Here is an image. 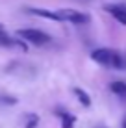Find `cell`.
Instances as JSON below:
<instances>
[{
	"mask_svg": "<svg viewBox=\"0 0 126 128\" xmlns=\"http://www.w3.org/2000/svg\"><path fill=\"white\" fill-rule=\"evenodd\" d=\"M124 128H126V122H124Z\"/></svg>",
	"mask_w": 126,
	"mask_h": 128,
	"instance_id": "30bf717a",
	"label": "cell"
},
{
	"mask_svg": "<svg viewBox=\"0 0 126 128\" xmlns=\"http://www.w3.org/2000/svg\"><path fill=\"white\" fill-rule=\"evenodd\" d=\"M0 46H6V48H20V50L26 52V45L20 41L19 37H11L9 34L6 32L2 24H0Z\"/></svg>",
	"mask_w": 126,
	"mask_h": 128,
	"instance_id": "277c9868",
	"label": "cell"
},
{
	"mask_svg": "<svg viewBox=\"0 0 126 128\" xmlns=\"http://www.w3.org/2000/svg\"><path fill=\"white\" fill-rule=\"evenodd\" d=\"M91 60L110 69H124V60L113 48H97L91 52Z\"/></svg>",
	"mask_w": 126,
	"mask_h": 128,
	"instance_id": "6da1fadb",
	"label": "cell"
},
{
	"mask_svg": "<svg viewBox=\"0 0 126 128\" xmlns=\"http://www.w3.org/2000/svg\"><path fill=\"white\" fill-rule=\"evenodd\" d=\"M58 117L61 119V126L63 128H74V122H76V117L74 115H71V113H67V112H61V110H58Z\"/></svg>",
	"mask_w": 126,
	"mask_h": 128,
	"instance_id": "8992f818",
	"label": "cell"
},
{
	"mask_svg": "<svg viewBox=\"0 0 126 128\" xmlns=\"http://www.w3.org/2000/svg\"><path fill=\"white\" fill-rule=\"evenodd\" d=\"M56 13V20L58 22H72V24H85L89 22V15L82 13L76 10H59L54 11Z\"/></svg>",
	"mask_w": 126,
	"mask_h": 128,
	"instance_id": "3957f363",
	"label": "cell"
},
{
	"mask_svg": "<svg viewBox=\"0 0 126 128\" xmlns=\"http://www.w3.org/2000/svg\"><path fill=\"white\" fill-rule=\"evenodd\" d=\"M110 89L113 91V93H115L117 96H121V98H124V100H126V82H121V80L111 82Z\"/></svg>",
	"mask_w": 126,
	"mask_h": 128,
	"instance_id": "52a82bcc",
	"label": "cell"
},
{
	"mask_svg": "<svg viewBox=\"0 0 126 128\" xmlns=\"http://www.w3.org/2000/svg\"><path fill=\"white\" fill-rule=\"evenodd\" d=\"M74 95L78 96V100H80V102L84 104L85 108H89V106H91V96L85 93L84 89H80V87H74Z\"/></svg>",
	"mask_w": 126,
	"mask_h": 128,
	"instance_id": "ba28073f",
	"label": "cell"
},
{
	"mask_svg": "<svg viewBox=\"0 0 126 128\" xmlns=\"http://www.w3.org/2000/svg\"><path fill=\"white\" fill-rule=\"evenodd\" d=\"M17 35H19V39L28 41V43L37 45V46L50 43V35L46 32H43V30H37V28H20V30H17Z\"/></svg>",
	"mask_w": 126,
	"mask_h": 128,
	"instance_id": "7a4b0ae2",
	"label": "cell"
},
{
	"mask_svg": "<svg viewBox=\"0 0 126 128\" xmlns=\"http://www.w3.org/2000/svg\"><path fill=\"white\" fill-rule=\"evenodd\" d=\"M39 124V117L35 113H26L24 117V128H35Z\"/></svg>",
	"mask_w": 126,
	"mask_h": 128,
	"instance_id": "9c48e42d",
	"label": "cell"
},
{
	"mask_svg": "<svg viewBox=\"0 0 126 128\" xmlns=\"http://www.w3.org/2000/svg\"><path fill=\"white\" fill-rule=\"evenodd\" d=\"M104 10L110 13L117 22L126 26V6L124 4H108V6H104Z\"/></svg>",
	"mask_w": 126,
	"mask_h": 128,
	"instance_id": "5b68a950",
	"label": "cell"
}]
</instances>
